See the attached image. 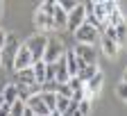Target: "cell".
I'll list each match as a JSON object with an SVG mask.
<instances>
[{
  "instance_id": "44dd1931",
  "label": "cell",
  "mask_w": 127,
  "mask_h": 116,
  "mask_svg": "<svg viewBox=\"0 0 127 116\" xmlns=\"http://www.w3.org/2000/svg\"><path fill=\"white\" fill-rule=\"evenodd\" d=\"M55 7H57V2H52V0H48V2H43L41 5V14H45V16H52V11H55Z\"/></svg>"
},
{
  "instance_id": "4316f807",
  "label": "cell",
  "mask_w": 127,
  "mask_h": 116,
  "mask_svg": "<svg viewBox=\"0 0 127 116\" xmlns=\"http://www.w3.org/2000/svg\"><path fill=\"white\" fill-rule=\"evenodd\" d=\"M68 87H70L73 91H79V89H84V84H82V82H79L77 77H70V80H68Z\"/></svg>"
},
{
  "instance_id": "3957f363",
  "label": "cell",
  "mask_w": 127,
  "mask_h": 116,
  "mask_svg": "<svg viewBox=\"0 0 127 116\" xmlns=\"http://www.w3.org/2000/svg\"><path fill=\"white\" fill-rule=\"evenodd\" d=\"M32 55H30V50H27V46L23 43L18 50H16V55H14V68H16V73L18 71H25V68H32Z\"/></svg>"
},
{
  "instance_id": "4dcf8cb0",
  "label": "cell",
  "mask_w": 127,
  "mask_h": 116,
  "mask_svg": "<svg viewBox=\"0 0 127 116\" xmlns=\"http://www.w3.org/2000/svg\"><path fill=\"white\" fill-rule=\"evenodd\" d=\"M123 82H125V84H127V68H125V75H123Z\"/></svg>"
},
{
  "instance_id": "30bf717a",
  "label": "cell",
  "mask_w": 127,
  "mask_h": 116,
  "mask_svg": "<svg viewBox=\"0 0 127 116\" xmlns=\"http://www.w3.org/2000/svg\"><path fill=\"white\" fill-rule=\"evenodd\" d=\"M64 59H66V71H68V75H70V77H75V75H77V71H79V59L73 55V50L64 53Z\"/></svg>"
},
{
  "instance_id": "f1b7e54d",
  "label": "cell",
  "mask_w": 127,
  "mask_h": 116,
  "mask_svg": "<svg viewBox=\"0 0 127 116\" xmlns=\"http://www.w3.org/2000/svg\"><path fill=\"white\" fill-rule=\"evenodd\" d=\"M9 109H11V107H9V105H5L2 109H0V116H9Z\"/></svg>"
},
{
  "instance_id": "603a6c76",
  "label": "cell",
  "mask_w": 127,
  "mask_h": 116,
  "mask_svg": "<svg viewBox=\"0 0 127 116\" xmlns=\"http://www.w3.org/2000/svg\"><path fill=\"white\" fill-rule=\"evenodd\" d=\"M77 5H79V2H75V0H64V2H59V7H61L64 11H66V14H70V11H73Z\"/></svg>"
},
{
  "instance_id": "d4e9b609",
  "label": "cell",
  "mask_w": 127,
  "mask_h": 116,
  "mask_svg": "<svg viewBox=\"0 0 127 116\" xmlns=\"http://www.w3.org/2000/svg\"><path fill=\"white\" fill-rule=\"evenodd\" d=\"M116 96L120 98V100H125V103H127V84H125V82H120V84L116 87Z\"/></svg>"
},
{
  "instance_id": "ac0fdd59",
  "label": "cell",
  "mask_w": 127,
  "mask_h": 116,
  "mask_svg": "<svg viewBox=\"0 0 127 116\" xmlns=\"http://www.w3.org/2000/svg\"><path fill=\"white\" fill-rule=\"evenodd\" d=\"M41 98H43L45 107L50 109V112H55V109H57V93H41Z\"/></svg>"
},
{
  "instance_id": "8992f818",
  "label": "cell",
  "mask_w": 127,
  "mask_h": 116,
  "mask_svg": "<svg viewBox=\"0 0 127 116\" xmlns=\"http://www.w3.org/2000/svg\"><path fill=\"white\" fill-rule=\"evenodd\" d=\"M73 55L79 59V61H84V64H95V50L91 46H82V43H77L73 48Z\"/></svg>"
},
{
  "instance_id": "7c38bea8",
  "label": "cell",
  "mask_w": 127,
  "mask_h": 116,
  "mask_svg": "<svg viewBox=\"0 0 127 116\" xmlns=\"http://www.w3.org/2000/svg\"><path fill=\"white\" fill-rule=\"evenodd\" d=\"M2 100H5V105L11 107L16 100H18V87H16V84H7L2 89Z\"/></svg>"
},
{
  "instance_id": "5bb4252c",
  "label": "cell",
  "mask_w": 127,
  "mask_h": 116,
  "mask_svg": "<svg viewBox=\"0 0 127 116\" xmlns=\"http://www.w3.org/2000/svg\"><path fill=\"white\" fill-rule=\"evenodd\" d=\"M52 21H55L57 27H64V25H66V21H68V14L59 7V2H57V7H55V11H52Z\"/></svg>"
},
{
  "instance_id": "6da1fadb",
  "label": "cell",
  "mask_w": 127,
  "mask_h": 116,
  "mask_svg": "<svg viewBox=\"0 0 127 116\" xmlns=\"http://www.w3.org/2000/svg\"><path fill=\"white\" fill-rule=\"evenodd\" d=\"M25 46H27V50H30L32 61H34V64L36 61H43V53H45V46H48V37L45 34H36V37L27 39Z\"/></svg>"
},
{
  "instance_id": "ba28073f",
  "label": "cell",
  "mask_w": 127,
  "mask_h": 116,
  "mask_svg": "<svg viewBox=\"0 0 127 116\" xmlns=\"http://www.w3.org/2000/svg\"><path fill=\"white\" fill-rule=\"evenodd\" d=\"M18 89L23 87H32V84H36V80H34V71L32 68H25V71H18L16 73V82H14Z\"/></svg>"
},
{
  "instance_id": "277c9868",
  "label": "cell",
  "mask_w": 127,
  "mask_h": 116,
  "mask_svg": "<svg viewBox=\"0 0 127 116\" xmlns=\"http://www.w3.org/2000/svg\"><path fill=\"white\" fill-rule=\"evenodd\" d=\"M59 57H64V46H61L57 39H48L45 53H43V61H45V64H55Z\"/></svg>"
},
{
  "instance_id": "f546056e",
  "label": "cell",
  "mask_w": 127,
  "mask_h": 116,
  "mask_svg": "<svg viewBox=\"0 0 127 116\" xmlns=\"http://www.w3.org/2000/svg\"><path fill=\"white\" fill-rule=\"evenodd\" d=\"M48 116H61L59 112H50V114H48Z\"/></svg>"
},
{
  "instance_id": "e0dca14e",
  "label": "cell",
  "mask_w": 127,
  "mask_h": 116,
  "mask_svg": "<svg viewBox=\"0 0 127 116\" xmlns=\"http://www.w3.org/2000/svg\"><path fill=\"white\" fill-rule=\"evenodd\" d=\"M116 43H118V48L127 43V23H123V25L116 27Z\"/></svg>"
},
{
  "instance_id": "d6986e66",
  "label": "cell",
  "mask_w": 127,
  "mask_h": 116,
  "mask_svg": "<svg viewBox=\"0 0 127 116\" xmlns=\"http://www.w3.org/2000/svg\"><path fill=\"white\" fill-rule=\"evenodd\" d=\"M55 75H57V61L45 64V82H55Z\"/></svg>"
},
{
  "instance_id": "9c48e42d",
  "label": "cell",
  "mask_w": 127,
  "mask_h": 116,
  "mask_svg": "<svg viewBox=\"0 0 127 116\" xmlns=\"http://www.w3.org/2000/svg\"><path fill=\"white\" fill-rule=\"evenodd\" d=\"M102 82H104V75L98 71V73H95L89 82H86V84H84V91H86V98L89 96H93V93H98L100 89H102Z\"/></svg>"
},
{
  "instance_id": "ffe728a7",
  "label": "cell",
  "mask_w": 127,
  "mask_h": 116,
  "mask_svg": "<svg viewBox=\"0 0 127 116\" xmlns=\"http://www.w3.org/2000/svg\"><path fill=\"white\" fill-rule=\"evenodd\" d=\"M68 105H70V98H61V96H57V109H55V112H59V114L64 116V112L68 109Z\"/></svg>"
},
{
  "instance_id": "cb8c5ba5",
  "label": "cell",
  "mask_w": 127,
  "mask_h": 116,
  "mask_svg": "<svg viewBox=\"0 0 127 116\" xmlns=\"http://www.w3.org/2000/svg\"><path fill=\"white\" fill-rule=\"evenodd\" d=\"M57 96H61V98H70V96H73V89H70L68 84H59V89H57Z\"/></svg>"
},
{
  "instance_id": "2e32d148",
  "label": "cell",
  "mask_w": 127,
  "mask_h": 116,
  "mask_svg": "<svg viewBox=\"0 0 127 116\" xmlns=\"http://www.w3.org/2000/svg\"><path fill=\"white\" fill-rule=\"evenodd\" d=\"M102 50H104V55H107V57H116V55H118V46L111 41V39L102 37Z\"/></svg>"
},
{
  "instance_id": "d6a6232c",
  "label": "cell",
  "mask_w": 127,
  "mask_h": 116,
  "mask_svg": "<svg viewBox=\"0 0 127 116\" xmlns=\"http://www.w3.org/2000/svg\"><path fill=\"white\" fill-rule=\"evenodd\" d=\"M0 18H2V2H0Z\"/></svg>"
},
{
  "instance_id": "9a60e30c",
  "label": "cell",
  "mask_w": 127,
  "mask_h": 116,
  "mask_svg": "<svg viewBox=\"0 0 127 116\" xmlns=\"http://www.w3.org/2000/svg\"><path fill=\"white\" fill-rule=\"evenodd\" d=\"M32 71H34V80H36V84H43V82H45V61H36V64H32Z\"/></svg>"
},
{
  "instance_id": "5b68a950",
  "label": "cell",
  "mask_w": 127,
  "mask_h": 116,
  "mask_svg": "<svg viewBox=\"0 0 127 116\" xmlns=\"http://www.w3.org/2000/svg\"><path fill=\"white\" fill-rule=\"evenodd\" d=\"M86 23V11H84V5H77L70 14H68V21H66V27L70 32H75L79 25H84Z\"/></svg>"
},
{
  "instance_id": "484cf974",
  "label": "cell",
  "mask_w": 127,
  "mask_h": 116,
  "mask_svg": "<svg viewBox=\"0 0 127 116\" xmlns=\"http://www.w3.org/2000/svg\"><path fill=\"white\" fill-rule=\"evenodd\" d=\"M70 100H73V103H82V100H86V91H84V89H79V91H73Z\"/></svg>"
},
{
  "instance_id": "4fadbf2b",
  "label": "cell",
  "mask_w": 127,
  "mask_h": 116,
  "mask_svg": "<svg viewBox=\"0 0 127 116\" xmlns=\"http://www.w3.org/2000/svg\"><path fill=\"white\" fill-rule=\"evenodd\" d=\"M91 18H95L100 25H104V23H107V11H104V5H102V2H93Z\"/></svg>"
},
{
  "instance_id": "8fae6325",
  "label": "cell",
  "mask_w": 127,
  "mask_h": 116,
  "mask_svg": "<svg viewBox=\"0 0 127 116\" xmlns=\"http://www.w3.org/2000/svg\"><path fill=\"white\" fill-rule=\"evenodd\" d=\"M34 23H36V27H41V30H55V27H57L55 21H52V16H45V14H41V11L34 14Z\"/></svg>"
},
{
  "instance_id": "52a82bcc",
  "label": "cell",
  "mask_w": 127,
  "mask_h": 116,
  "mask_svg": "<svg viewBox=\"0 0 127 116\" xmlns=\"http://www.w3.org/2000/svg\"><path fill=\"white\" fill-rule=\"evenodd\" d=\"M25 105L34 112L36 116H48L50 114V109L45 107V103H43V98H41V93H36V96H30L27 100H25Z\"/></svg>"
},
{
  "instance_id": "83f0119b",
  "label": "cell",
  "mask_w": 127,
  "mask_h": 116,
  "mask_svg": "<svg viewBox=\"0 0 127 116\" xmlns=\"http://www.w3.org/2000/svg\"><path fill=\"white\" fill-rule=\"evenodd\" d=\"M5 41H7V30H0V50L5 48Z\"/></svg>"
},
{
  "instance_id": "1f68e13d",
  "label": "cell",
  "mask_w": 127,
  "mask_h": 116,
  "mask_svg": "<svg viewBox=\"0 0 127 116\" xmlns=\"http://www.w3.org/2000/svg\"><path fill=\"white\" fill-rule=\"evenodd\" d=\"M5 107V100H2V96H0V109H2Z\"/></svg>"
},
{
  "instance_id": "836d02e7",
  "label": "cell",
  "mask_w": 127,
  "mask_h": 116,
  "mask_svg": "<svg viewBox=\"0 0 127 116\" xmlns=\"http://www.w3.org/2000/svg\"><path fill=\"white\" fill-rule=\"evenodd\" d=\"M0 64H2V53H0Z\"/></svg>"
},
{
  "instance_id": "7a4b0ae2",
  "label": "cell",
  "mask_w": 127,
  "mask_h": 116,
  "mask_svg": "<svg viewBox=\"0 0 127 116\" xmlns=\"http://www.w3.org/2000/svg\"><path fill=\"white\" fill-rule=\"evenodd\" d=\"M73 34H75L77 43H82V46H93L95 39H98V30L91 27L89 23H84V25H79V27L73 32Z\"/></svg>"
},
{
  "instance_id": "7402d4cb",
  "label": "cell",
  "mask_w": 127,
  "mask_h": 116,
  "mask_svg": "<svg viewBox=\"0 0 127 116\" xmlns=\"http://www.w3.org/2000/svg\"><path fill=\"white\" fill-rule=\"evenodd\" d=\"M77 112L82 114V116H89V112H91V100H89V98L82 100V103H77Z\"/></svg>"
}]
</instances>
